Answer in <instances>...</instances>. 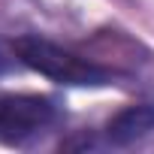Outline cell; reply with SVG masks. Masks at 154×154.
<instances>
[{"instance_id": "1", "label": "cell", "mask_w": 154, "mask_h": 154, "mask_svg": "<svg viewBox=\"0 0 154 154\" xmlns=\"http://www.w3.org/2000/svg\"><path fill=\"white\" fill-rule=\"evenodd\" d=\"M15 57L30 66L33 72L45 75V79L57 85H75V88H97L109 85V72L85 57H75L72 51L42 39V36H18L12 42Z\"/></svg>"}, {"instance_id": "2", "label": "cell", "mask_w": 154, "mask_h": 154, "mask_svg": "<svg viewBox=\"0 0 154 154\" xmlns=\"http://www.w3.org/2000/svg\"><path fill=\"white\" fill-rule=\"evenodd\" d=\"M54 121V103L36 94H0V142L24 145Z\"/></svg>"}, {"instance_id": "3", "label": "cell", "mask_w": 154, "mask_h": 154, "mask_svg": "<svg viewBox=\"0 0 154 154\" xmlns=\"http://www.w3.org/2000/svg\"><path fill=\"white\" fill-rule=\"evenodd\" d=\"M148 133H154V106H148V103L121 109L106 127V136L112 145H130Z\"/></svg>"}, {"instance_id": "4", "label": "cell", "mask_w": 154, "mask_h": 154, "mask_svg": "<svg viewBox=\"0 0 154 154\" xmlns=\"http://www.w3.org/2000/svg\"><path fill=\"white\" fill-rule=\"evenodd\" d=\"M9 66H12V57H6V51L0 48V75H3V72H6Z\"/></svg>"}]
</instances>
